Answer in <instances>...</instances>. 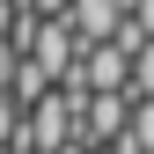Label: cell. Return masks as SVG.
<instances>
[{
	"label": "cell",
	"mask_w": 154,
	"mask_h": 154,
	"mask_svg": "<svg viewBox=\"0 0 154 154\" xmlns=\"http://www.w3.org/2000/svg\"><path fill=\"white\" fill-rule=\"evenodd\" d=\"M15 59H22V51H15L8 37H0V95H8V81H15Z\"/></svg>",
	"instance_id": "cell-5"
},
{
	"label": "cell",
	"mask_w": 154,
	"mask_h": 154,
	"mask_svg": "<svg viewBox=\"0 0 154 154\" xmlns=\"http://www.w3.org/2000/svg\"><path fill=\"white\" fill-rule=\"evenodd\" d=\"M59 22L73 29V44H110V29H118L125 15H118V0H66Z\"/></svg>",
	"instance_id": "cell-1"
},
{
	"label": "cell",
	"mask_w": 154,
	"mask_h": 154,
	"mask_svg": "<svg viewBox=\"0 0 154 154\" xmlns=\"http://www.w3.org/2000/svg\"><path fill=\"white\" fill-rule=\"evenodd\" d=\"M125 22L140 29V37H154V0H132V8H125Z\"/></svg>",
	"instance_id": "cell-4"
},
{
	"label": "cell",
	"mask_w": 154,
	"mask_h": 154,
	"mask_svg": "<svg viewBox=\"0 0 154 154\" xmlns=\"http://www.w3.org/2000/svg\"><path fill=\"white\" fill-rule=\"evenodd\" d=\"M15 125H22V110H15V95H0V147H15Z\"/></svg>",
	"instance_id": "cell-3"
},
{
	"label": "cell",
	"mask_w": 154,
	"mask_h": 154,
	"mask_svg": "<svg viewBox=\"0 0 154 154\" xmlns=\"http://www.w3.org/2000/svg\"><path fill=\"white\" fill-rule=\"evenodd\" d=\"M0 154H8V147H0Z\"/></svg>",
	"instance_id": "cell-7"
},
{
	"label": "cell",
	"mask_w": 154,
	"mask_h": 154,
	"mask_svg": "<svg viewBox=\"0 0 154 154\" xmlns=\"http://www.w3.org/2000/svg\"><path fill=\"white\" fill-rule=\"evenodd\" d=\"M0 37H15V0H0Z\"/></svg>",
	"instance_id": "cell-6"
},
{
	"label": "cell",
	"mask_w": 154,
	"mask_h": 154,
	"mask_svg": "<svg viewBox=\"0 0 154 154\" xmlns=\"http://www.w3.org/2000/svg\"><path fill=\"white\" fill-rule=\"evenodd\" d=\"M125 95H132V103H154V37L125 59Z\"/></svg>",
	"instance_id": "cell-2"
}]
</instances>
